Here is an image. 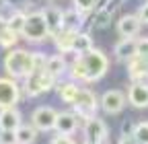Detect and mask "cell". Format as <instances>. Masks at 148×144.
I'll return each mask as SVG.
<instances>
[{"label":"cell","mask_w":148,"mask_h":144,"mask_svg":"<svg viewBox=\"0 0 148 144\" xmlns=\"http://www.w3.org/2000/svg\"><path fill=\"white\" fill-rule=\"evenodd\" d=\"M109 68V60L107 56L101 51V49H88V51H82L76 56V62L72 64V70L70 74L76 78V80H82V82H92V80H99L105 76V72Z\"/></svg>","instance_id":"6da1fadb"},{"label":"cell","mask_w":148,"mask_h":144,"mask_svg":"<svg viewBox=\"0 0 148 144\" xmlns=\"http://www.w3.org/2000/svg\"><path fill=\"white\" fill-rule=\"evenodd\" d=\"M45 60L47 58H43L41 53H31L27 49H12L4 60V68L10 76L27 78L35 70H41L45 66Z\"/></svg>","instance_id":"7a4b0ae2"},{"label":"cell","mask_w":148,"mask_h":144,"mask_svg":"<svg viewBox=\"0 0 148 144\" xmlns=\"http://www.w3.org/2000/svg\"><path fill=\"white\" fill-rule=\"evenodd\" d=\"M23 35L29 41H43L47 37L49 29H47L43 12H31V14H27L25 27H23Z\"/></svg>","instance_id":"3957f363"},{"label":"cell","mask_w":148,"mask_h":144,"mask_svg":"<svg viewBox=\"0 0 148 144\" xmlns=\"http://www.w3.org/2000/svg\"><path fill=\"white\" fill-rule=\"evenodd\" d=\"M53 84H56V78L49 74V72H45V70L41 68V70H35L33 74L27 76L25 88H27V93H29L31 97H37V95L49 91V88H53Z\"/></svg>","instance_id":"277c9868"},{"label":"cell","mask_w":148,"mask_h":144,"mask_svg":"<svg viewBox=\"0 0 148 144\" xmlns=\"http://www.w3.org/2000/svg\"><path fill=\"white\" fill-rule=\"evenodd\" d=\"M21 97V88L12 78H0V109L14 107Z\"/></svg>","instance_id":"5b68a950"},{"label":"cell","mask_w":148,"mask_h":144,"mask_svg":"<svg viewBox=\"0 0 148 144\" xmlns=\"http://www.w3.org/2000/svg\"><path fill=\"white\" fill-rule=\"evenodd\" d=\"M56 117H58V111H56L53 107H37V109L33 111V115H31L33 125H35L37 130H41V132L53 130Z\"/></svg>","instance_id":"8992f818"},{"label":"cell","mask_w":148,"mask_h":144,"mask_svg":"<svg viewBox=\"0 0 148 144\" xmlns=\"http://www.w3.org/2000/svg\"><path fill=\"white\" fill-rule=\"evenodd\" d=\"M72 105L76 107V111L82 117L88 119V117H92V113H95V109H97V99H95V95H92L88 88H80Z\"/></svg>","instance_id":"52a82bcc"},{"label":"cell","mask_w":148,"mask_h":144,"mask_svg":"<svg viewBox=\"0 0 148 144\" xmlns=\"http://www.w3.org/2000/svg\"><path fill=\"white\" fill-rule=\"evenodd\" d=\"M84 136H86V142L90 144H103V140L107 138L105 123L97 117H88L84 123Z\"/></svg>","instance_id":"ba28073f"},{"label":"cell","mask_w":148,"mask_h":144,"mask_svg":"<svg viewBox=\"0 0 148 144\" xmlns=\"http://www.w3.org/2000/svg\"><path fill=\"white\" fill-rule=\"evenodd\" d=\"M123 105H125V97L121 91H107L103 97H101V107H103V111L109 113V115H115L123 109Z\"/></svg>","instance_id":"9c48e42d"},{"label":"cell","mask_w":148,"mask_h":144,"mask_svg":"<svg viewBox=\"0 0 148 144\" xmlns=\"http://www.w3.org/2000/svg\"><path fill=\"white\" fill-rule=\"evenodd\" d=\"M127 101L134 107L142 109V107H148V84L142 80H136L127 91Z\"/></svg>","instance_id":"30bf717a"},{"label":"cell","mask_w":148,"mask_h":144,"mask_svg":"<svg viewBox=\"0 0 148 144\" xmlns=\"http://www.w3.org/2000/svg\"><path fill=\"white\" fill-rule=\"evenodd\" d=\"M18 125H21V111L16 107H4V109H0V130L16 132Z\"/></svg>","instance_id":"8fae6325"},{"label":"cell","mask_w":148,"mask_h":144,"mask_svg":"<svg viewBox=\"0 0 148 144\" xmlns=\"http://www.w3.org/2000/svg\"><path fill=\"white\" fill-rule=\"evenodd\" d=\"M140 19L138 14H125L117 21V31L121 37H136L138 31H140Z\"/></svg>","instance_id":"7c38bea8"},{"label":"cell","mask_w":148,"mask_h":144,"mask_svg":"<svg viewBox=\"0 0 148 144\" xmlns=\"http://www.w3.org/2000/svg\"><path fill=\"white\" fill-rule=\"evenodd\" d=\"M43 16H45V23H47V29H49V35H56L64 29V12L56 6H49L43 10Z\"/></svg>","instance_id":"4fadbf2b"},{"label":"cell","mask_w":148,"mask_h":144,"mask_svg":"<svg viewBox=\"0 0 148 144\" xmlns=\"http://www.w3.org/2000/svg\"><path fill=\"white\" fill-rule=\"evenodd\" d=\"M76 115H72V113H58V117H56V125H53V130L58 132V134H64V136H70L74 130H76Z\"/></svg>","instance_id":"5bb4252c"},{"label":"cell","mask_w":148,"mask_h":144,"mask_svg":"<svg viewBox=\"0 0 148 144\" xmlns=\"http://www.w3.org/2000/svg\"><path fill=\"white\" fill-rule=\"evenodd\" d=\"M136 45H138V39L136 37H123L117 45H115V56L119 60H130L136 56Z\"/></svg>","instance_id":"9a60e30c"},{"label":"cell","mask_w":148,"mask_h":144,"mask_svg":"<svg viewBox=\"0 0 148 144\" xmlns=\"http://www.w3.org/2000/svg\"><path fill=\"white\" fill-rule=\"evenodd\" d=\"M130 76H132L134 80L148 78V60H144L140 56L130 58Z\"/></svg>","instance_id":"2e32d148"},{"label":"cell","mask_w":148,"mask_h":144,"mask_svg":"<svg viewBox=\"0 0 148 144\" xmlns=\"http://www.w3.org/2000/svg\"><path fill=\"white\" fill-rule=\"evenodd\" d=\"M92 47V41H90V37L86 33H74V37H72V45H70V51L72 53H82V51H88Z\"/></svg>","instance_id":"e0dca14e"},{"label":"cell","mask_w":148,"mask_h":144,"mask_svg":"<svg viewBox=\"0 0 148 144\" xmlns=\"http://www.w3.org/2000/svg\"><path fill=\"white\" fill-rule=\"evenodd\" d=\"M16 39H18V35L8 27V21L0 16V45H2V47H10V45L16 43Z\"/></svg>","instance_id":"ac0fdd59"},{"label":"cell","mask_w":148,"mask_h":144,"mask_svg":"<svg viewBox=\"0 0 148 144\" xmlns=\"http://www.w3.org/2000/svg\"><path fill=\"white\" fill-rule=\"evenodd\" d=\"M43 70H45V72H49L53 78H58L60 74H64V72H66V62H64V58H62V56H51V58H47V60H45Z\"/></svg>","instance_id":"d6986e66"},{"label":"cell","mask_w":148,"mask_h":144,"mask_svg":"<svg viewBox=\"0 0 148 144\" xmlns=\"http://www.w3.org/2000/svg\"><path fill=\"white\" fill-rule=\"evenodd\" d=\"M14 134H16V144H33L37 138V128H33V125H18Z\"/></svg>","instance_id":"ffe728a7"},{"label":"cell","mask_w":148,"mask_h":144,"mask_svg":"<svg viewBox=\"0 0 148 144\" xmlns=\"http://www.w3.org/2000/svg\"><path fill=\"white\" fill-rule=\"evenodd\" d=\"M82 25V12H78L76 8L64 12V29L68 31H78Z\"/></svg>","instance_id":"44dd1931"},{"label":"cell","mask_w":148,"mask_h":144,"mask_svg":"<svg viewBox=\"0 0 148 144\" xmlns=\"http://www.w3.org/2000/svg\"><path fill=\"white\" fill-rule=\"evenodd\" d=\"M78 91L80 88L74 84V82H64V84H60V99L64 101V103H74V99H76V95H78Z\"/></svg>","instance_id":"7402d4cb"},{"label":"cell","mask_w":148,"mask_h":144,"mask_svg":"<svg viewBox=\"0 0 148 144\" xmlns=\"http://www.w3.org/2000/svg\"><path fill=\"white\" fill-rule=\"evenodd\" d=\"M138 144H148V121H140L138 125H134V134Z\"/></svg>","instance_id":"603a6c76"},{"label":"cell","mask_w":148,"mask_h":144,"mask_svg":"<svg viewBox=\"0 0 148 144\" xmlns=\"http://www.w3.org/2000/svg\"><path fill=\"white\" fill-rule=\"evenodd\" d=\"M25 19H27V14L23 12H14L10 19H8V27L18 35V33H23V27H25Z\"/></svg>","instance_id":"cb8c5ba5"},{"label":"cell","mask_w":148,"mask_h":144,"mask_svg":"<svg viewBox=\"0 0 148 144\" xmlns=\"http://www.w3.org/2000/svg\"><path fill=\"white\" fill-rule=\"evenodd\" d=\"M92 6H97V0H74V8L82 14H86Z\"/></svg>","instance_id":"d4e9b609"},{"label":"cell","mask_w":148,"mask_h":144,"mask_svg":"<svg viewBox=\"0 0 148 144\" xmlns=\"http://www.w3.org/2000/svg\"><path fill=\"white\" fill-rule=\"evenodd\" d=\"M109 19H111V12H109L107 8H99V14L95 16V25L103 29V27L109 25Z\"/></svg>","instance_id":"484cf974"},{"label":"cell","mask_w":148,"mask_h":144,"mask_svg":"<svg viewBox=\"0 0 148 144\" xmlns=\"http://www.w3.org/2000/svg\"><path fill=\"white\" fill-rule=\"evenodd\" d=\"M0 144H16V134L10 130H0Z\"/></svg>","instance_id":"4316f807"},{"label":"cell","mask_w":148,"mask_h":144,"mask_svg":"<svg viewBox=\"0 0 148 144\" xmlns=\"http://www.w3.org/2000/svg\"><path fill=\"white\" fill-rule=\"evenodd\" d=\"M136 56L148 60V39H138V45H136Z\"/></svg>","instance_id":"83f0119b"},{"label":"cell","mask_w":148,"mask_h":144,"mask_svg":"<svg viewBox=\"0 0 148 144\" xmlns=\"http://www.w3.org/2000/svg\"><path fill=\"white\" fill-rule=\"evenodd\" d=\"M51 144H74V142H72V138H70V136L60 134V136H56V138L51 140Z\"/></svg>","instance_id":"f1b7e54d"},{"label":"cell","mask_w":148,"mask_h":144,"mask_svg":"<svg viewBox=\"0 0 148 144\" xmlns=\"http://www.w3.org/2000/svg\"><path fill=\"white\" fill-rule=\"evenodd\" d=\"M138 19H140V23H146L148 25V2L140 8V12H138Z\"/></svg>","instance_id":"f546056e"},{"label":"cell","mask_w":148,"mask_h":144,"mask_svg":"<svg viewBox=\"0 0 148 144\" xmlns=\"http://www.w3.org/2000/svg\"><path fill=\"white\" fill-rule=\"evenodd\" d=\"M132 134H134V125L130 121H125L123 123V136H132Z\"/></svg>","instance_id":"4dcf8cb0"},{"label":"cell","mask_w":148,"mask_h":144,"mask_svg":"<svg viewBox=\"0 0 148 144\" xmlns=\"http://www.w3.org/2000/svg\"><path fill=\"white\" fill-rule=\"evenodd\" d=\"M119 144H138V142H136V138H134V136H121Z\"/></svg>","instance_id":"1f68e13d"},{"label":"cell","mask_w":148,"mask_h":144,"mask_svg":"<svg viewBox=\"0 0 148 144\" xmlns=\"http://www.w3.org/2000/svg\"><path fill=\"white\" fill-rule=\"evenodd\" d=\"M84 144H90V142H84Z\"/></svg>","instance_id":"d6a6232c"}]
</instances>
